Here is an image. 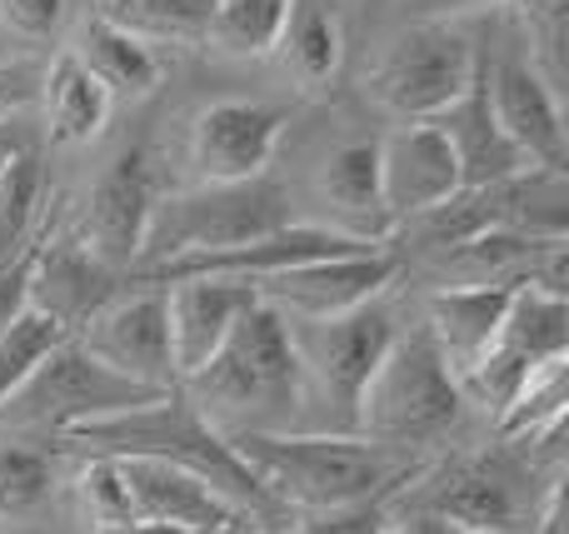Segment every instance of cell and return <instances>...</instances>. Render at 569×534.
<instances>
[{
    "instance_id": "obj_1",
    "label": "cell",
    "mask_w": 569,
    "mask_h": 534,
    "mask_svg": "<svg viewBox=\"0 0 569 534\" xmlns=\"http://www.w3.org/2000/svg\"><path fill=\"white\" fill-rule=\"evenodd\" d=\"M230 445L266 485V495L290 515L395 500L430 470L420 455L375 445L365 435H340V430H250V435H230Z\"/></svg>"
},
{
    "instance_id": "obj_2",
    "label": "cell",
    "mask_w": 569,
    "mask_h": 534,
    "mask_svg": "<svg viewBox=\"0 0 569 534\" xmlns=\"http://www.w3.org/2000/svg\"><path fill=\"white\" fill-rule=\"evenodd\" d=\"M50 445L70 450V455H86V460H160V465H176V470H186V475H196L200 485L216 490L236 515L260 520L266 530L276 525V520H290V510H280L276 500L266 495V485L246 470L236 445L190 405L186 390H170V395L150 400V405H140V410H126V415L66 430V435L50 440Z\"/></svg>"
},
{
    "instance_id": "obj_3",
    "label": "cell",
    "mask_w": 569,
    "mask_h": 534,
    "mask_svg": "<svg viewBox=\"0 0 569 534\" xmlns=\"http://www.w3.org/2000/svg\"><path fill=\"white\" fill-rule=\"evenodd\" d=\"M180 390L226 440L250 430H284L305 395V365L290 320L256 300L236 320L226 345L210 355V365L196 370Z\"/></svg>"
},
{
    "instance_id": "obj_4",
    "label": "cell",
    "mask_w": 569,
    "mask_h": 534,
    "mask_svg": "<svg viewBox=\"0 0 569 534\" xmlns=\"http://www.w3.org/2000/svg\"><path fill=\"white\" fill-rule=\"evenodd\" d=\"M460 415H465L460 380H455L450 360L440 355L435 335L420 325L410 335H395L390 355L375 370L370 390L360 400L355 435L405 450V455H420V450L450 440Z\"/></svg>"
},
{
    "instance_id": "obj_5",
    "label": "cell",
    "mask_w": 569,
    "mask_h": 534,
    "mask_svg": "<svg viewBox=\"0 0 569 534\" xmlns=\"http://www.w3.org/2000/svg\"><path fill=\"white\" fill-rule=\"evenodd\" d=\"M284 225H290V195L270 175L240 180V185L180 190V195L156 200L136 270L170 265L186 255H220V250L250 245L260 235H276Z\"/></svg>"
},
{
    "instance_id": "obj_6",
    "label": "cell",
    "mask_w": 569,
    "mask_h": 534,
    "mask_svg": "<svg viewBox=\"0 0 569 534\" xmlns=\"http://www.w3.org/2000/svg\"><path fill=\"white\" fill-rule=\"evenodd\" d=\"M160 395H170V390H146V385H136V380L116 375V370H106L70 335V340H60V345L30 370L26 385L0 405V430H10L16 440H26V435L60 440L66 430L126 415V410H140Z\"/></svg>"
},
{
    "instance_id": "obj_7",
    "label": "cell",
    "mask_w": 569,
    "mask_h": 534,
    "mask_svg": "<svg viewBox=\"0 0 569 534\" xmlns=\"http://www.w3.org/2000/svg\"><path fill=\"white\" fill-rule=\"evenodd\" d=\"M480 66V46L455 20H410L370 66V95L400 120H440Z\"/></svg>"
},
{
    "instance_id": "obj_8",
    "label": "cell",
    "mask_w": 569,
    "mask_h": 534,
    "mask_svg": "<svg viewBox=\"0 0 569 534\" xmlns=\"http://www.w3.org/2000/svg\"><path fill=\"white\" fill-rule=\"evenodd\" d=\"M295 330V350H300V365L320 375V390L330 395L335 420H340V435H355V420H360V400L370 390L375 370L385 365L395 335V310L380 295L365 300V305L345 310L335 320H290Z\"/></svg>"
},
{
    "instance_id": "obj_9",
    "label": "cell",
    "mask_w": 569,
    "mask_h": 534,
    "mask_svg": "<svg viewBox=\"0 0 569 534\" xmlns=\"http://www.w3.org/2000/svg\"><path fill=\"white\" fill-rule=\"evenodd\" d=\"M80 345L100 360L106 370L136 380L146 390H180L176 350H170V315L166 290L156 285H126L86 330Z\"/></svg>"
},
{
    "instance_id": "obj_10",
    "label": "cell",
    "mask_w": 569,
    "mask_h": 534,
    "mask_svg": "<svg viewBox=\"0 0 569 534\" xmlns=\"http://www.w3.org/2000/svg\"><path fill=\"white\" fill-rule=\"evenodd\" d=\"M295 105L276 100H216L190 120V165L200 185H240V180L270 175L284 125Z\"/></svg>"
},
{
    "instance_id": "obj_11",
    "label": "cell",
    "mask_w": 569,
    "mask_h": 534,
    "mask_svg": "<svg viewBox=\"0 0 569 534\" xmlns=\"http://www.w3.org/2000/svg\"><path fill=\"white\" fill-rule=\"evenodd\" d=\"M156 170H150L146 145H130L110 160L96 175L86 195V215H80V245L96 260H106L110 270L130 275L140 265V250H146V230L156 215Z\"/></svg>"
},
{
    "instance_id": "obj_12",
    "label": "cell",
    "mask_w": 569,
    "mask_h": 534,
    "mask_svg": "<svg viewBox=\"0 0 569 534\" xmlns=\"http://www.w3.org/2000/svg\"><path fill=\"white\" fill-rule=\"evenodd\" d=\"M485 95H490L495 125L515 145V155L530 170H565L569 135H565V95L520 56H485Z\"/></svg>"
},
{
    "instance_id": "obj_13",
    "label": "cell",
    "mask_w": 569,
    "mask_h": 534,
    "mask_svg": "<svg viewBox=\"0 0 569 534\" xmlns=\"http://www.w3.org/2000/svg\"><path fill=\"white\" fill-rule=\"evenodd\" d=\"M400 270L395 250H360V255H335V260H310V265H290L276 275L256 280V295L284 320H335L345 310L375 300Z\"/></svg>"
},
{
    "instance_id": "obj_14",
    "label": "cell",
    "mask_w": 569,
    "mask_h": 534,
    "mask_svg": "<svg viewBox=\"0 0 569 534\" xmlns=\"http://www.w3.org/2000/svg\"><path fill=\"white\" fill-rule=\"evenodd\" d=\"M425 490L415 495L410 510H430V515L450 520L465 534H510L520 530L525 500H520V465L505 455H475L455 460L430 480L425 470Z\"/></svg>"
},
{
    "instance_id": "obj_15",
    "label": "cell",
    "mask_w": 569,
    "mask_h": 534,
    "mask_svg": "<svg viewBox=\"0 0 569 534\" xmlns=\"http://www.w3.org/2000/svg\"><path fill=\"white\" fill-rule=\"evenodd\" d=\"M375 150H380V200L395 230L460 190V165L435 120H405L375 140Z\"/></svg>"
},
{
    "instance_id": "obj_16",
    "label": "cell",
    "mask_w": 569,
    "mask_h": 534,
    "mask_svg": "<svg viewBox=\"0 0 569 534\" xmlns=\"http://www.w3.org/2000/svg\"><path fill=\"white\" fill-rule=\"evenodd\" d=\"M126 290V275L96 260L80 240H50L26 260V300L30 310L50 315L66 335H80L110 300Z\"/></svg>"
},
{
    "instance_id": "obj_17",
    "label": "cell",
    "mask_w": 569,
    "mask_h": 534,
    "mask_svg": "<svg viewBox=\"0 0 569 534\" xmlns=\"http://www.w3.org/2000/svg\"><path fill=\"white\" fill-rule=\"evenodd\" d=\"M256 300L260 295L246 280H176V285H166L170 350H176L180 385H186L196 370L210 365V355L226 345L236 320L246 315Z\"/></svg>"
},
{
    "instance_id": "obj_18",
    "label": "cell",
    "mask_w": 569,
    "mask_h": 534,
    "mask_svg": "<svg viewBox=\"0 0 569 534\" xmlns=\"http://www.w3.org/2000/svg\"><path fill=\"white\" fill-rule=\"evenodd\" d=\"M315 190L330 210V230L370 240V245H385V235H395L380 200V150H375V140H345L340 150H330L320 175H315Z\"/></svg>"
},
{
    "instance_id": "obj_19",
    "label": "cell",
    "mask_w": 569,
    "mask_h": 534,
    "mask_svg": "<svg viewBox=\"0 0 569 534\" xmlns=\"http://www.w3.org/2000/svg\"><path fill=\"white\" fill-rule=\"evenodd\" d=\"M440 135L450 140V155L460 165V190H480V185H505V180L525 175V160L515 155V145L500 135L495 125V110H490V95H485V66L475 75V85L445 110L440 120Z\"/></svg>"
},
{
    "instance_id": "obj_20",
    "label": "cell",
    "mask_w": 569,
    "mask_h": 534,
    "mask_svg": "<svg viewBox=\"0 0 569 534\" xmlns=\"http://www.w3.org/2000/svg\"><path fill=\"white\" fill-rule=\"evenodd\" d=\"M515 285H445L430 295V335L440 345V355L450 360L455 380L495 345L510 310Z\"/></svg>"
},
{
    "instance_id": "obj_21",
    "label": "cell",
    "mask_w": 569,
    "mask_h": 534,
    "mask_svg": "<svg viewBox=\"0 0 569 534\" xmlns=\"http://www.w3.org/2000/svg\"><path fill=\"white\" fill-rule=\"evenodd\" d=\"M120 475H126L136 520L186 525V530L210 534L236 515L210 485H200L196 475H186V470H176V465H160V460H120Z\"/></svg>"
},
{
    "instance_id": "obj_22",
    "label": "cell",
    "mask_w": 569,
    "mask_h": 534,
    "mask_svg": "<svg viewBox=\"0 0 569 534\" xmlns=\"http://www.w3.org/2000/svg\"><path fill=\"white\" fill-rule=\"evenodd\" d=\"M276 66L300 90H320L345 66V20L335 0H284V20L276 36Z\"/></svg>"
},
{
    "instance_id": "obj_23",
    "label": "cell",
    "mask_w": 569,
    "mask_h": 534,
    "mask_svg": "<svg viewBox=\"0 0 569 534\" xmlns=\"http://www.w3.org/2000/svg\"><path fill=\"white\" fill-rule=\"evenodd\" d=\"M70 56H76L80 66L110 90V100H146L150 90L160 85V75H166V66H160L156 50L140 46L136 36L116 30L100 16H90L86 26H80Z\"/></svg>"
},
{
    "instance_id": "obj_24",
    "label": "cell",
    "mask_w": 569,
    "mask_h": 534,
    "mask_svg": "<svg viewBox=\"0 0 569 534\" xmlns=\"http://www.w3.org/2000/svg\"><path fill=\"white\" fill-rule=\"evenodd\" d=\"M110 90L80 66L70 50H60L46 75V130L56 145H90L110 125Z\"/></svg>"
},
{
    "instance_id": "obj_25",
    "label": "cell",
    "mask_w": 569,
    "mask_h": 534,
    "mask_svg": "<svg viewBox=\"0 0 569 534\" xmlns=\"http://www.w3.org/2000/svg\"><path fill=\"white\" fill-rule=\"evenodd\" d=\"M210 10H216V0H100L96 16L156 50L200 46L210 30Z\"/></svg>"
},
{
    "instance_id": "obj_26",
    "label": "cell",
    "mask_w": 569,
    "mask_h": 534,
    "mask_svg": "<svg viewBox=\"0 0 569 534\" xmlns=\"http://www.w3.org/2000/svg\"><path fill=\"white\" fill-rule=\"evenodd\" d=\"M40 210H46V165L36 160V150H20L0 170V270H16L20 260H30Z\"/></svg>"
},
{
    "instance_id": "obj_27",
    "label": "cell",
    "mask_w": 569,
    "mask_h": 534,
    "mask_svg": "<svg viewBox=\"0 0 569 534\" xmlns=\"http://www.w3.org/2000/svg\"><path fill=\"white\" fill-rule=\"evenodd\" d=\"M280 20H284V0H216L206 46L240 60H260L276 50Z\"/></svg>"
},
{
    "instance_id": "obj_28",
    "label": "cell",
    "mask_w": 569,
    "mask_h": 534,
    "mask_svg": "<svg viewBox=\"0 0 569 534\" xmlns=\"http://www.w3.org/2000/svg\"><path fill=\"white\" fill-rule=\"evenodd\" d=\"M50 495H56V460H50V450H36L26 440L0 445V525L36 515Z\"/></svg>"
},
{
    "instance_id": "obj_29",
    "label": "cell",
    "mask_w": 569,
    "mask_h": 534,
    "mask_svg": "<svg viewBox=\"0 0 569 534\" xmlns=\"http://www.w3.org/2000/svg\"><path fill=\"white\" fill-rule=\"evenodd\" d=\"M60 340H70V335L50 315H40V310H30V305L10 320V330L0 335V405L26 385L30 370H36Z\"/></svg>"
},
{
    "instance_id": "obj_30",
    "label": "cell",
    "mask_w": 569,
    "mask_h": 534,
    "mask_svg": "<svg viewBox=\"0 0 569 534\" xmlns=\"http://www.w3.org/2000/svg\"><path fill=\"white\" fill-rule=\"evenodd\" d=\"M525 20V40H530V66L540 70L545 80L555 85V95H565V75H569V0H515Z\"/></svg>"
},
{
    "instance_id": "obj_31",
    "label": "cell",
    "mask_w": 569,
    "mask_h": 534,
    "mask_svg": "<svg viewBox=\"0 0 569 534\" xmlns=\"http://www.w3.org/2000/svg\"><path fill=\"white\" fill-rule=\"evenodd\" d=\"M76 500H80V515L96 525V534H126L136 525V505H130L120 460H90L76 475Z\"/></svg>"
},
{
    "instance_id": "obj_32",
    "label": "cell",
    "mask_w": 569,
    "mask_h": 534,
    "mask_svg": "<svg viewBox=\"0 0 569 534\" xmlns=\"http://www.w3.org/2000/svg\"><path fill=\"white\" fill-rule=\"evenodd\" d=\"M390 525H395L390 500H365V505L305 515V520H295L284 534H390Z\"/></svg>"
},
{
    "instance_id": "obj_33",
    "label": "cell",
    "mask_w": 569,
    "mask_h": 534,
    "mask_svg": "<svg viewBox=\"0 0 569 534\" xmlns=\"http://www.w3.org/2000/svg\"><path fill=\"white\" fill-rule=\"evenodd\" d=\"M66 0H0V26L20 40H46L56 36Z\"/></svg>"
},
{
    "instance_id": "obj_34",
    "label": "cell",
    "mask_w": 569,
    "mask_h": 534,
    "mask_svg": "<svg viewBox=\"0 0 569 534\" xmlns=\"http://www.w3.org/2000/svg\"><path fill=\"white\" fill-rule=\"evenodd\" d=\"M30 300H26V260H20L16 270H0V335L10 330V320L26 310Z\"/></svg>"
},
{
    "instance_id": "obj_35",
    "label": "cell",
    "mask_w": 569,
    "mask_h": 534,
    "mask_svg": "<svg viewBox=\"0 0 569 534\" xmlns=\"http://www.w3.org/2000/svg\"><path fill=\"white\" fill-rule=\"evenodd\" d=\"M420 20H455V16H470V10L485 6H515V0H405Z\"/></svg>"
},
{
    "instance_id": "obj_36",
    "label": "cell",
    "mask_w": 569,
    "mask_h": 534,
    "mask_svg": "<svg viewBox=\"0 0 569 534\" xmlns=\"http://www.w3.org/2000/svg\"><path fill=\"white\" fill-rule=\"evenodd\" d=\"M20 150H26V140H20V130L10 125V120H0V170H6L10 160L20 155Z\"/></svg>"
},
{
    "instance_id": "obj_37",
    "label": "cell",
    "mask_w": 569,
    "mask_h": 534,
    "mask_svg": "<svg viewBox=\"0 0 569 534\" xmlns=\"http://www.w3.org/2000/svg\"><path fill=\"white\" fill-rule=\"evenodd\" d=\"M210 534H276V530H266L260 520H250V515H230L220 530H210Z\"/></svg>"
},
{
    "instance_id": "obj_38",
    "label": "cell",
    "mask_w": 569,
    "mask_h": 534,
    "mask_svg": "<svg viewBox=\"0 0 569 534\" xmlns=\"http://www.w3.org/2000/svg\"><path fill=\"white\" fill-rule=\"evenodd\" d=\"M16 105H26V85H16V80L0 75V120H6Z\"/></svg>"
},
{
    "instance_id": "obj_39",
    "label": "cell",
    "mask_w": 569,
    "mask_h": 534,
    "mask_svg": "<svg viewBox=\"0 0 569 534\" xmlns=\"http://www.w3.org/2000/svg\"><path fill=\"white\" fill-rule=\"evenodd\" d=\"M126 534H206V530H186V525H156V520H136Z\"/></svg>"
},
{
    "instance_id": "obj_40",
    "label": "cell",
    "mask_w": 569,
    "mask_h": 534,
    "mask_svg": "<svg viewBox=\"0 0 569 534\" xmlns=\"http://www.w3.org/2000/svg\"><path fill=\"white\" fill-rule=\"evenodd\" d=\"M90 534H96V530H90Z\"/></svg>"
},
{
    "instance_id": "obj_41",
    "label": "cell",
    "mask_w": 569,
    "mask_h": 534,
    "mask_svg": "<svg viewBox=\"0 0 569 534\" xmlns=\"http://www.w3.org/2000/svg\"><path fill=\"white\" fill-rule=\"evenodd\" d=\"M390 534H395V530H390Z\"/></svg>"
}]
</instances>
